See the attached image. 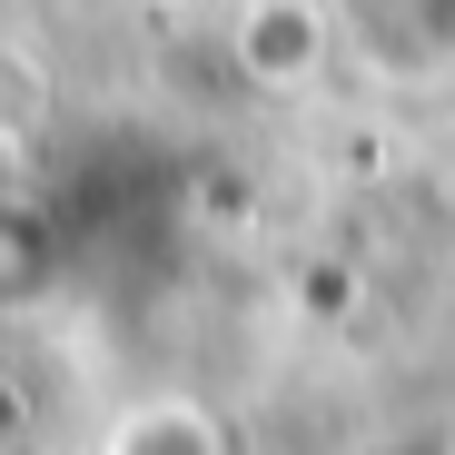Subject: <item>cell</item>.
Instances as JSON below:
<instances>
[{
	"label": "cell",
	"mask_w": 455,
	"mask_h": 455,
	"mask_svg": "<svg viewBox=\"0 0 455 455\" xmlns=\"http://www.w3.org/2000/svg\"><path fill=\"white\" fill-rule=\"evenodd\" d=\"M109 455H218V435H208V416H188V406H139V416L109 435Z\"/></svg>",
	"instance_id": "obj_1"
}]
</instances>
